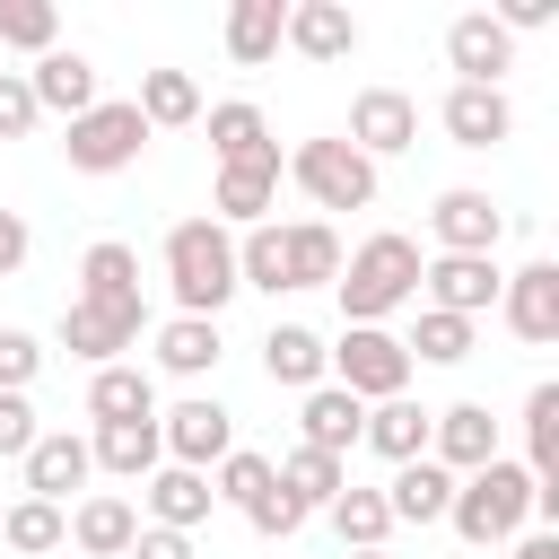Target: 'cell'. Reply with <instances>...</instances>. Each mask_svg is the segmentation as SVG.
<instances>
[{
  "label": "cell",
  "mask_w": 559,
  "mask_h": 559,
  "mask_svg": "<svg viewBox=\"0 0 559 559\" xmlns=\"http://www.w3.org/2000/svg\"><path fill=\"white\" fill-rule=\"evenodd\" d=\"M166 288L183 314L218 323V306L236 297V236L218 218H175L166 227Z\"/></svg>",
  "instance_id": "1"
},
{
  "label": "cell",
  "mask_w": 559,
  "mask_h": 559,
  "mask_svg": "<svg viewBox=\"0 0 559 559\" xmlns=\"http://www.w3.org/2000/svg\"><path fill=\"white\" fill-rule=\"evenodd\" d=\"M445 524L472 542V550H489V542H515L524 524H533V472L524 463H480V472H463L454 480V507H445Z\"/></svg>",
  "instance_id": "2"
},
{
  "label": "cell",
  "mask_w": 559,
  "mask_h": 559,
  "mask_svg": "<svg viewBox=\"0 0 559 559\" xmlns=\"http://www.w3.org/2000/svg\"><path fill=\"white\" fill-rule=\"evenodd\" d=\"M332 288H341V314H349V323H384L393 306H411V297H419V245L384 227V236H367V245L341 262V280H332Z\"/></svg>",
  "instance_id": "3"
},
{
  "label": "cell",
  "mask_w": 559,
  "mask_h": 559,
  "mask_svg": "<svg viewBox=\"0 0 559 559\" xmlns=\"http://www.w3.org/2000/svg\"><path fill=\"white\" fill-rule=\"evenodd\" d=\"M323 384H341L349 402H393L411 393V349L384 323H341V341L323 349Z\"/></svg>",
  "instance_id": "4"
},
{
  "label": "cell",
  "mask_w": 559,
  "mask_h": 559,
  "mask_svg": "<svg viewBox=\"0 0 559 559\" xmlns=\"http://www.w3.org/2000/svg\"><path fill=\"white\" fill-rule=\"evenodd\" d=\"M140 148H148V122H140L131 96H96V105L70 122V140H61L70 175H122V166H140Z\"/></svg>",
  "instance_id": "5"
},
{
  "label": "cell",
  "mask_w": 559,
  "mask_h": 559,
  "mask_svg": "<svg viewBox=\"0 0 559 559\" xmlns=\"http://www.w3.org/2000/svg\"><path fill=\"white\" fill-rule=\"evenodd\" d=\"M148 332V306L140 297H70L61 306V349L87 358V367H122V349Z\"/></svg>",
  "instance_id": "6"
},
{
  "label": "cell",
  "mask_w": 559,
  "mask_h": 559,
  "mask_svg": "<svg viewBox=\"0 0 559 559\" xmlns=\"http://www.w3.org/2000/svg\"><path fill=\"white\" fill-rule=\"evenodd\" d=\"M288 175H297V192H306L314 210H367V201H376V166H367L349 140H297Z\"/></svg>",
  "instance_id": "7"
},
{
  "label": "cell",
  "mask_w": 559,
  "mask_h": 559,
  "mask_svg": "<svg viewBox=\"0 0 559 559\" xmlns=\"http://www.w3.org/2000/svg\"><path fill=\"white\" fill-rule=\"evenodd\" d=\"M157 445H166V463H183V472H218V463L236 454V411L210 402V393H192V402L157 411Z\"/></svg>",
  "instance_id": "8"
},
{
  "label": "cell",
  "mask_w": 559,
  "mask_h": 559,
  "mask_svg": "<svg viewBox=\"0 0 559 559\" xmlns=\"http://www.w3.org/2000/svg\"><path fill=\"white\" fill-rule=\"evenodd\" d=\"M419 288H428V306H437V314H463V323H480V314L498 306L507 271H498L489 253H437V262H419Z\"/></svg>",
  "instance_id": "9"
},
{
  "label": "cell",
  "mask_w": 559,
  "mask_h": 559,
  "mask_svg": "<svg viewBox=\"0 0 559 559\" xmlns=\"http://www.w3.org/2000/svg\"><path fill=\"white\" fill-rule=\"evenodd\" d=\"M341 140L376 166V157H393V148H411V140H419V105H411L402 87H358V96H349V131H341Z\"/></svg>",
  "instance_id": "10"
},
{
  "label": "cell",
  "mask_w": 559,
  "mask_h": 559,
  "mask_svg": "<svg viewBox=\"0 0 559 559\" xmlns=\"http://www.w3.org/2000/svg\"><path fill=\"white\" fill-rule=\"evenodd\" d=\"M445 61H454V87H498L507 61H515V35L489 17V9H463L445 26Z\"/></svg>",
  "instance_id": "11"
},
{
  "label": "cell",
  "mask_w": 559,
  "mask_h": 559,
  "mask_svg": "<svg viewBox=\"0 0 559 559\" xmlns=\"http://www.w3.org/2000/svg\"><path fill=\"white\" fill-rule=\"evenodd\" d=\"M428 463H445L454 480H463V472H480V463H498V419H489V402L428 411Z\"/></svg>",
  "instance_id": "12"
},
{
  "label": "cell",
  "mask_w": 559,
  "mask_h": 559,
  "mask_svg": "<svg viewBox=\"0 0 559 559\" xmlns=\"http://www.w3.org/2000/svg\"><path fill=\"white\" fill-rule=\"evenodd\" d=\"M271 201H280V148H271V157H245V166H218V183H210V218H218L227 236H236V227H262Z\"/></svg>",
  "instance_id": "13"
},
{
  "label": "cell",
  "mask_w": 559,
  "mask_h": 559,
  "mask_svg": "<svg viewBox=\"0 0 559 559\" xmlns=\"http://www.w3.org/2000/svg\"><path fill=\"white\" fill-rule=\"evenodd\" d=\"M428 227H437V245H445V253H498V236H507V210H498L489 192L454 183V192H437Z\"/></svg>",
  "instance_id": "14"
},
{
  "label": "cell",
  "mask_w": 559,
  "mask_h": 559,
  "mask_svg": "<svg viewBox=\"0 0 559 559\" xmlns=\"http://www.w3.org/2000/svg\"><path fill=\"white\" fill-rule=\"evenodd\" d=\"M498 314H507V332L515 341H559V262H524L507 288H498Z\"/></svg>",
  "instance_id": "15"
},
{
  "label": "cell",
  "mask_w": 559,
  "mask_h": 559,
  "mask_svg": "<svg viewBox=\"0 0 559 559\" xmlns=\"http://www.w3.org/2000/svg\"><path fill=\"white\" fill-rule=\"evenodd\" d=\"M17 463H26V498H44V507H61L70 489H87V472H96L87 437H70V428H44Z\"/></svg>",
  "instance_id": "16"
},
{
  "label": "cell",
  "mask_w": 559,
  "mask_h": 559,
  "mask_svg": "<svg viewBox=\"0 0 559 559\" xmlns=\"http://www.w3.org/2000/svg\"><path fill=\"white\" fill-rule=\"evenodd\" d=\"M26 96H35V114L79 122V114L96 105V61H87V52H70V44H52V52L26 70Z\"/></svg>",
  "instance_id": "17"
},
{
  "label": "cell",
  "mask_w": 559,
  "mask_h": 559,
  "mask_svg": "<svg viewBox=\"0 0 559 559\" xmlns=\"http://www.w3.org/2000/svg\"><path fill=\"white\" fill-rule=\"evenodd\" d=\"M437 122H445L454 148H498V140L515 131V105H507V87H445Z\"/></svg>",
  "instance_id": "18"
},
{
  "label": "cell",
  "mask_w": 559,
  "mask_h": 559,
  "mask_svg": "<svg viewBox=\"0 0 559 559\" xmlns=\"http://www.w3.org/2000/svg\"><path fill=\"white\" fill-rule=\"evenodd\" d=\"M445 507H454V472L445 463H393V480H384V515L393 524H445Z\"/></svg>",
  "instance_id": "19"
},
{
  "label": "cell",
  "mask_w": 559,
  "mask_h": 559,
  "mask_svg": "<svg viewBox=\"0 0 559 559\" xmlns=\"http://www.w3.org/2000/svg\"><path fill=\"white\" fill-rule=\"evenodd\" d=\"M280 44H297L306 61H349L358 52V17L341 0H288V35Z\"/></svg>",
  "instance_id": "20"
},
{
  "label": "cell",
  "mask_w": 559,
  "mask_h": 559,
  "mask_svg": "<svg viewBox=\"0 0 559 559\" xmlns=\"http://www.w3.org/2000/svg\"><path fill=\"white\" fill-rule=\"evenodd\" d=\"M280 280H288V288H332V280H341V236H332V218L280 227Z\"/></svg>",
  "instance_id": "21"
},
{
  "label": "cell",
  "mask_w": 559,
  "mask_h": 559,
  "mask_svg": "<svg viewBox=\"0 0 559 559\" xmlns=\"http://www.w3.org/2000/svg\"><path fill=\"white\" fill-rule=\"evenodd\" d=\"M70 542H79L87 559H122V550L140 542V507H131V498H114V489H96V498H79V507H70Z\"/></svg>",
  "instance_id": "22"
},
{
  "label": "cell",
  "mask_w": 559,
  "mask_h": 559,
  "mask_svg": "<svg viewBox=\"0 0 559 559\" xmlns=\"http://www.w3.org/2000/svg\"><path fill=\"white\" fill-rule=\"evenodd\" d=\"M297 445H314V454H349L358 445V428H367V402H349L341 384H314L306 402H297Z\"/></svg>",
  "instance_id": "23"
},
{
  "label": "cell",
  "mask_w": 559,
  "mask_h": 559,
  "mask_svg": "<svg viewBox=\"0 0 559 559\" xmlns=\"http://www.w3.org/2000/svg\"><path fill=\"white\" fill-rule=\"evenodd\" d=\"M271 480H280V498H297L306 515H323V507L349 489V463H341V454H314V445H288V454L271 463Z\"/></svg>",
  "instance_id": "24"
},
{
  "label": "cell",
  "mask_w": 559,
  "mask_h": 559,
  "mask_svg": "<svg viewBox=\"0 0 559 559\" xmlns=\"http://www.w3.org/2000/svg\"><path fill=\"white\" fill-rule=\"evenodd\" d=\"M140 489H148V524H166V533H192V524L218 507V498H210V472H183V463H157Z\"/></svg>",
  "instance_id": "25"
},
{
  "label": "cell",
  "mask_w": 559,
  "mask_h": 559,
  "mask_svg": "<svg viewBox=\"0 0 559 559\" xmlns=\"http://www.w3.org/2000/svg\"><path fill=\"white\" fill-rule=\"evenodd\" d=\"M87 419L114 428V419H157V376L148 367H96L87 376Z\"/></svg>",
  "instance_id": "26"
},
{
  "label": "cell",
  "mask_w": 559,
  "mask_h": 559,
  "mask_svg": "<svg viewBox=\"0 0 559 559\" xmlns=\"http://www.w3.org/2000/svg\"><path fill=\"white\" fill-rule=\"evenodd\" d=\"M358 445H376L384 463H419V454H428V411H419L411 393H393V402H367V428H358Z\"/></svg>",
  "instance_id": "27"
},
{
  "label": "cell",
  "mask_w": 559,
  "mask_h": 559,
  "mask_svg": "<svg viewBox=\"0 0 559 559\" xmlns=\"http://www.w3.org/2000/svg\"><path fill=\"white\" fill-rule=\"evenodd\" d=\"M280 35H288V0H236L227 9V61L236 70H262L280 52Z\"/></svg>",
  "instance_id": "28"
},
{
  "label": "cell",
  "mask_w": 559,
  "mask_h": 559,
  "mask_svg": "<svg viewBox=\"0 0 559 559\" xmlns=\"http://www.w3.org/2000/svg\"><path fill=\"white\" fill-rule=\"evenodd\" d=\"M262 376L314 393V384H323V341H314L306 323H271V332H262Z\"/></svg>",
  "instance_id": "29"
},
{
  "label": "cell",
  "mask_w": 559,
  "mask_h": 559,
  "mask_svg": "<svg viewBox=\"0 0 559 559\" xmlns=\"http://www.w3.org/2000/svg\"><path fill=\"white\" fill-rule=\"evenodd\" d=\"M87 454H96L105 472H122V480H148V472L166 463L157 419H114V428H96V437H87Z\"/></svg>",
  "instance_id": "30"
},
{
  "label": "cell",
  "mask_w": 559,
  "mask_h": 559,
  "mask_svg": "<svg viewBox=\"0 0 559 559\" xmlns=\"http://www.w3.org/2000/svg\"><path fill=\"white\" fill-rule=\"evenodd\" d=\"M140 122L148 131H183V122H201V87H192V70H140Z\"/></svg>",
  "instance_id": "31"
},
{
  "label": "cell",
  "mask_w": 559,
  "mask_h": 559,
  "mask_svg": "<svg viewBox=\"0 0 559 559\" xmlns=\"http://www.w3.org/2000/svg\"><path fill=\"white\" fill-rule=\"evenodd\" d=\"M210 148H218V166H245V157H271L280 140H271V122H262V105H210Z\"/></svg>",
  "instance_id": "32"
},
{
  "label": "cell",
  "mask_w": 559,
  "mask_h": 559,
  "mask_svg": "<svg viewBox=\"0 0 559 559\" xmlns=\"http://www.w3.org/2000/svg\"><path fill=\"white\" fill-rule=\"evenodd\" d=\"M157 367H166V376H210V367H218V323H201V314L157 323Z\"/></svg>",
  "instance_id": "33"
},
{
  "label": "cell",
  "mask_w": 559,
  "mask_h": 559,
  "mask_svg": "<svg viewBox=\"0 0 559 559\" xmlns=\"http://www.w3.org/2000/svg\"><path fill=\"white\" fill-rule=\"evenodd\" d=\"M323 515H332L341 550H384V533H393V515H384V489H358V480H349V489H341Z\"/></svg>",
  "instance_id": "34"
},
{
  "label": "cell",
  "mask_w": 559,
  "mask_h": 559,
  "mask_svg": "<svg viewBox=\"0 0 559 559\" xmlns=\"http://www.w3.org/2000/svg\"><path fill=\"white\" fill-rule=\"evenodd\" d=\"M524 445H533V480L542 489H559V384H533L524 393Z\"/></svg>",
  "instance_id": "35"
},
{
  "label": "cell",
  "mask_w": 559,
  "mask_h": 559,
  "mask_svg": "<svg viewBox=\"0 0 559 559\" xmlns=\"http://www.w3.org/2000/svg\"><path fill=\"white\" fill-rule=\"evenodd\" d=\"M0 542H9V550H26V559H44V550H61V542H70V515H61V507H44V498H17V507L0 515Z\"/></svg>",
  "instance_id": "36"
},
{
  "label": "cell",
  "mask_w": 559,
  "mask_h": 559,
  "mask_svg": "<svg viewBox=\"0 0 559 559\" xmlns=\"http://www.w3.org/2000/svg\"><path fill=\"white\" fill-rule=\"evenodd\" d=\"M61 44V9L52 0H0V52H52Z\"/></svg>",
  "instance_id": "37"
},
{
  "label": "cell",
  "mask_w": 559,
  "mask_h": 559,
  "mask_svg": "<svg viewBox=\"0 0 559 559\" xmlns=\"http://www.w3.org/2000/svg\"><path fill=\"white\" fill-rule=\"evenodd\" d=\"M402 349H411V367H419V358H428V367H463V358H472V323L428 306V314L411 323V341H402Z\"/></svg>",
  "instance_id": "38"
},
{
  "label": "cell",
  "mask_w": 559,
  "mask_h": 559,
  "mask_svg": "<svg viewBox=\"0 0 559 559\" xmlns=\"http://www.w3.org/2000/svg\"><path fill=\"white\" fill-rule=\"evenodd\" d=\"M280 480H271V454H253V445H236L218 472H210V498H227V507H262Z\"/></svg>",
  "instance_id": "39"
},
{
  "label": "cell",
  "mask_w": 559,
  "mask_h": 559,
  "mask_svg": "<svg viewBox=\"0 0 559 559\" xmlns=\"http://www.w3.org/2000/svg\"><path fill=\"white\" fill-rule=\"evenodd\" d=\"M35 367H44V341H35V332H17V323H0V393H26V384H35Z\"/></svg>",
  "instance_id": "40"
},
{
  "label": "cell",
  "mask_w": 559,
  "mask_h": 559,
  "mask_svg": "<svg viewBox=\"0 0 559 559\" xmlns=\"http://www.w3.org/2000/svg\"><path fill=\"white\" fill-rule=\"evenodd\" d=\"M44 114H35V96H26V70H0V140H26Z\"/></svg>",
  "instance_id": "41"
},
{
  "label": "cell",
  "mask_w": 559,
  "mask_h": 559,
  "mask_svg": "<svg viewBox=\"0 0 559 559\" xmlns=\"http://www.w3.org/2000/svg\"><path fill=\"white\" fill-rule=\"evenodd\" d=\"M44 428H35V402L26 393H0V454H26Z\"/></svg>",
  "instance_id": "42"
},
{
  "label": "cell",
  "mask_w": 559,
  "mask_h": 559,
  "mask_svg": "<svg viewBox=\"0 0 559 559\" xmlns=\"http://www.w3.org/2000/svg\"><path fill=\"white\" fill-rule=\"evenodd\" d=\"M245 524H253V533H271V542H288V533H297V524H306V507H297V498H280V489H271V498H262V507H245Z\"/></svg>",
  "instance_id": "43"
},
{
  "label": "cell",
  "mask_w": 559,
  "mask_h": 559,
  "mask_svg": "<svg viewBox=\"0 0 559 559\" xmlns=\"http://www.w3.org/2000/svg\"><path fill=\"white\" fill-rule=\"evenodd\" d=\"M26 253H35V227H26L17 210H0V280H17V271H26Z\"/></svg>",
  "instance_id": "44"
},
{
  "label": "cell",
  "mask_w": 559,
  "mask_h": 559,
  "mask_svg": "<svg viewBox=\"0 0 559 559\" xmlns=\"http://www.w3.org/2000/svg\"><path fill=\"white\" fill-rule=\"evenodd\" d=\"M122 559H192V533H166V524H140V542Z\"/></svg>",
  "instance_id": "45"
},
{
  "label": "cell",
  "mask_w": 559,
  "mask_h": 559,
  "mask_svg": "<svg viewBox=\"0 0 559 559\" xmlns=\"http://www.w3.org/2000/svg\"><path fill=\"white\" fill-rule=\"evenodd\" d=\"M489 17H498L507 35H524V26H550V17H559V0H507V9H489Z\"/></svg>",
  "instance_id": "46"
},
{
  "label": "cell",
  "mask_w": 559,
  "mask_h": 559,
  "mask_svg": "<svg viewBox=\"0 0 559 559\" xmlns=\"http://www.w3.org/2000/svg\"><path fill=\"white\" fill-rule=\"evenodd\" d=\"M507 559H559V533H515V550Z\"/></svg>",
  "instance_id": "47"
},
{
  "label": "cell",
  "mask_w": 559,
  "mask_h": 559,
  "mask_svg": "<svg viewBox=\"0 0 559 559\" xmlns=\"http://www.w3.org/2000/svg\"><path fill=\"white\" fill-rule=\"evenodd\" d=\"M341 559H384V550H341Z\"/></svg>",
  "instance_id": "48"
}]
</instances>
